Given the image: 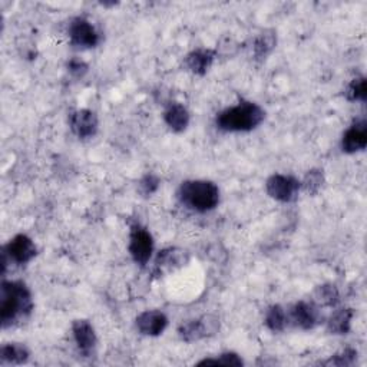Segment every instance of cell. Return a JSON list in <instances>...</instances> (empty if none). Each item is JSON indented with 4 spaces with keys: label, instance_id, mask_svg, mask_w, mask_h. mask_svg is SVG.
Returning <instances> with one entry per match:
<instances>
[{
    "label": "cell",
    "instance_id": "4fadbf2b",
    "mask_svg": "<svg viewBox=\"0 0 367 367\" xmlns=\"http://www.w3.org/2000/svg\"><path fill=\"white\" fill-rule=\"evenodd\" d=\"M72 332L78 349L83 354H90V352L97 346V334L92 325L88 320H75L72 325Z\"/></svg>",
    "mask_w": 367,
    "mask_h": 367
},
{
    "label": "cell",
    "instance_id": "5b68a950",
    "mask_svg": "<svg viewBox=\"0 0 367 367\" xmlns=\"http://www.w3.org/2000/svg\"><path fill=\"white\" fill-rule=\"evenodd\" d=\"M129 252L133 261L140 266H145L154 252V240L147 228L140 224L131 227L129 233Z\"/></svg>",
    "mask_w": 367,
    "mask_h": 367
},
{
    "label": "cell",
    "instance_id": "4316f807",
    "mask_svg": "<svg viewBox=\"0 0 367 367\" xmlns=\"http://www.w3.org/2000/svg\"><path fill=\"white\" fill-rule=\"evenodd\" d=\"M67 69L74 76L82 78L88 72V65L81 59H72L71 62L67 63Z\"/></svg>",
    "mask_w": 367,
    "mask_h": 367
},
{
    "label": "cell",
    "instance_id": "6da1fadb",
    "mask_svg": "<svg viewBox=\"0 0 367 367\" xmlns=\"http://www.w3.org/2000/svg\"><path fill=\"white\" fill-rule=\"evenodd\" d=\"M0 303H2L0 317H2V326L5 329L15 325L17 320L26 317L33 309L31 291L22 282H3Z\"/></svg>",
    "mask_w": 367,
    "mask_h": 367
},
{
    "label": "cell",
    "instance_id": "603a6c76",
    "mask_svg": "<svg viewBox=\"0 0 367 367\" xmlns=\"http://www.w3.org/2000/svg\"><path fill=\"white\" fill-rule=\"evenodd\" d=\"M346 97L352 102H364L367 97V88H366V78L360 76L353 79L348 89H346Z\"/></svg>",
    "mask_w": 367,
    "mask_h": 367
},
{
    "label": "cell",
    "instance_id": "277c9868",
    "mask_svg": "<svg viewBox=\"0 0 367 367\" xmlns=\"http://www.w3.org/2000/svg\"><path fill=\"white\" fill-rule=\"evenodd\" d=\"M267 194L280 202H291L298 197L302 182L291 175L274 174L266 182Z\"/></svg>",
    "mask_w": 367,
    "mask_h": 367
},
{
    "label": "cell",
    "instance_id": "52a82bcc",
    "mask_svg": "<svg viewBox=\"0 0 367 367\" xmlns=\"http://www.w3.org/2000/svg\"><path fill=\"white\" fill-rule=\"evenodd\" d=\"M67 32L71 43L76 46V48H82V49L95 48L101 40V36L95 29V26L85 17L74 19L71 22V25H69Z\"/></svg>",
    "mask_w": 367,
    "mask_h": 367
},
{
    "label": "cell",
    "instance_id": "5bb4252c",
    "mask_svg": "<svg viewBox=\"0 0 367 367\" xmlns=\"http://www.w3.org/2000/svg\"><path fill=\"white\" fill-rule=\"evenodd\" d=\"M215 59V52L210 49H195L186 58V65L188 71L194 75H205Z\"/></svg>",
    "mask_w": 367,
    "mask_h": 367
},
{
    "label": "cell",
    "instance_id": "ac0fdd59",
    "mask_svg": "<svg viewBox=\"0 0 367 367\" xmlns=\"http://www.w3.org/2000/svg\"><path fill=\"white\" fill-rule=\"evenodd\" d=\"M31 352L26 346L20 343H6L0 349V359L2 363L9 364H23L29 360Z\"/></svg>",
    "mask_w": 367,
    "mask_h": 367
},
{
    "label": "cell",
    "instance_id": "30bf717a",
    "mask_svg": "<svg viewBox=\"0 0 367 367\" xmlns=\"http://www.w3.org/2000/svg\"><path fill=\"white\" fill-rule=\"evenodd\" d=\"M136 329L144 336L163 334L168 326L167 316L159 310H147L136 317Z\"/></svg>",
    "mask_w": 367,
    "mask_h": 367
},
{
    "label": "cell",
    "instance_id": "7402d4cb",
    "mask_svg": "<svg viewBox=\"0 0 367 367\" xmlns=\"http://www.w3.org/2000/svg\"><path fill=\"white\" fill-rule=\"evenodd\" d=\"M323 184H325L323 171H321V170H310L306 174V177H304V179L302 182V188L307 194L314 195V194H317L321 190V187H323Z\"/></svg>",
    "mask_w": 367,
    "mask_h": 367
},
{
    "label": "cell",
    "instance_id": "cb8c5ba5",
    "mask_svg": "<svg viewBox=\"0 0 367 367\" xmlns=\"http://www.w3.org/2000/svg\"><path fill=\"white\" fill-rule=\"evenodd\" d=\"M356 360H357V352L354 349H344L343 352L332 356L325 364L346 367V366H353L356 363Z\"/></svg>",
    "mask_w": 367,
    "mask_h": 367
},
{
    "label": "cell",
    "instance_id": "2e32d148",
    "mask_svg": "<svg viewBox=\"0 0 367 367\" xmlns=\"http://www.w3.org/2000/svg\"><path fill=\"white\" fill-rule=\"evenodd\" d=\"M188 263L187 251L179 248H165L156 257V267L161 270H174Z\"/></svg>",
    "mask_w": 367,
    "mask_h": 367
},
{
    "label": "cell",
    "instance_id": "8992f818",
    "mask_svg": "<svg viewBox=\"0 0 367 367\" xmlns=\"http://www.w3.org/2000/svg\"><path fill=\"white\" fill-rule=\"evenodd\" d=\"M218 329H220V320L215 316L209 314L201 318L190 320L187 321V323H184L179 327L178 333L184 341L193 343V341H198L201 339L215 334Z\"/></svg>",
    "mask_w": 367,
    "mask_h": 367
},
{
    "label": "cell",
    "instance_id": "d4e9b609",
    "mask_svg": "<svg viewBox=\"0 0 367 367\" xmlns=\"http://www.w3.org/2000/svg\"><path fill=\"white\" fill-rule=\"evenodd\" d=\"M199 366H206V364H222V366H243L244 361L243 359L236 354V353H222L215 359H204L198 363Z\"/></svg>",
    "mask_w": 367,
    "mask_h": 367
},
{
    "label": "cell",
    "instance_id": "d6986e66",
    "mask_svg": "<svg viewBox=\"0 0 367 367\" xmlns=\"http://www.w3.org/2000/svg\"><path fill=\"white\" fill-rule=\"evenodd\" d=\"M340 302V294L336 286L323 284L314 291V304L321 307H334Z\"/></svg>",
    "mask_w": 367,
    "mask_h": 367
},
{
    "label": "cell",
    "instance_id": "484cf974",
    "mask_svg": "<svg viewBox=\"0 0 367 367\" xmlns=\"http://www.w3.org/2000/svg\"><path fill=\"white\" fill-rule=\"evenodd\" d=\"M159 184L161 181L155 174H147L142 177L140 184H138V191H140L141 195L144 197H151L158 191Z\"/></svg>",
    "mask_w": 367,
    "mask_h": 367
},
{
    "label": "cell",
    "instance_id": "7c38bea8",
    "mask_svg": "<svg viewBox=\"0 0 367 367\" xmlns=\"http://www.w3.org/2000/svg\"><path fill=\"white\" fill-rule=\"evenodd\" d=\"M69 124H71L72 132L81 140H88V138L95 136L98 132V117L95 112L89 109H79L74 112Z\"/></svg>",
    "mask_w": 367,
    "mask_h": 367
},
{
    "label": "cell",
    "instance_id": "e0dca14e",
    "mask_svg": "<svg viewBox=\"0 0 367 367\" xmlns=\"http://www.w3.org/2000/svg\"><path fill=\"white\" fill-rule=\"evenodd\" d=\"M352 309H339L330 316L327 321V329L333 334H348L352 329Z\"/></svg>",
    "mask_w": 367,
    "mask_h": 367
},
{
    "label": "cell",
    "instance_id": "3957f363",
    "mask_svg": "<svg viewBox=\"0 0 367 367\" xmlns=\"http://www.w3.org/2000/svg\"><path fill=\"white\" fill-rule=\"evenodd\" d=\"M178 199L187 209L197 213H209L220 202V190L211 181L193 179L181 184Z\"/></svg>",
    "mask_w": 367,
    "mask_h": 367
},
{
    "label": "cell",
    "instance_id": "9c48e42d",
    "mask_svg": "<svg viewBox=\"0 0 367 367\" xmlns=\"http://www.w3.org/2000/svg\"><path fill=\"white\" fill-rule=\"evenodd\" d=\"M367 147V122L364 118L356 120L343 133L341 149L346 154H356Z\"/></svg>",
    "mask_w": 367,
    "mask_h": 367
},
{
    "label": "cell",
    "instance_id": "ffe728a7",
    "mask_svg": "<svg viewBox=\"0 0 367 367\" xmlns=\"http://www.w3.org/2000/svg\"><path fill=\"white\" fill-rule=\"evenodd\" d=\"M287 321H288V316L284 311V309L282 306H279V304L271 306L267 310V313H266L264 323L274 333L283 332L284 327H286V325H287Z\"/></svg>",
    "mask_w": 367,
    "mask_h": 367
},
{
    "label": "cell",
    "instance_id": "ba28073f",
    "mask_svg": "<svg viewBox=\"0 0 367 367\" xmlns=\"http://www.w3.org/2000/svg\"><path fill=\"white\" fill-rule=\"evenodd\" d=\"M36 245L35 243L25 234H19L12 238L8 245L3 248L2 259L6 261H13L16 264H28L36 257Z\"/></svg>",
    "mask_w": 367,
    "mask_h": 367
},
{
    "label": "cell",
    "instance_id": "7a4b0ae2",
    "mask_svg": "<svg viewBox=\"0 0 367 367\" xmlns=\"http://www.w3.org/2000/svg\"><path fill=\"white\" fill-rule=\"evenodd\" d=\"M266 118V111L254 102H240L218 113L217 127L225 132H250Z\"/></svg>",
    "mask_w": 367,
    "mask_h": 367
},
{
    "label": "cell",
    "instance_id": "8fae6325",
    "mask_svg": "<svg viewBox=\"0 0 367 367\" xmlns=\"http://www.w3.org/2000/svg\"><path fill=\"white\" fill-rule=\"evenodd\" d=\"M288 318L293 321V325L295 327H300L303 330H310L318 325L320 311L314 303L298 302L291 307Z\"/></svg>",
    "mask_w": 367,
    "mask_h": 367
},
{
    "label": "cell",
    "instance_id": "9a60e30c",
    "mask_svg": "<svg viewBox=\"0 0 367 367\" xmlns=\"http://www.w3.org/2000/svg\"><path fill=\"white\" fill-rule=\"evenodd\" d=\"M164 121L174 132H184L190 125V112L181 104H171L164 113Z\"/></svg>",
    "mask_w": 367,
    "mask_h": 367
},
{
    "label": "cell",
    "instance_id": "44dd1931",
    "mask_svg": "<svg viewBox=\"0 0 367 367\" xmlns=\"http://www.w3.org/2000/svg\"><path fill=\"white\" fill-rule=\"evenodd\" d=\"M275 43H277V36L274 32H263L259 35L254 40V44H252L256 59H266L275 48Z\"/></svg>",
    "mask_w": 367,
    "mask_h": 367
}]
</instances>
